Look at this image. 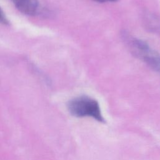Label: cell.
<instances>
[{"instance_id":"3957f363","label":"cell","mask_w":160,"mask_h":160,"mask_svg":"<svg viewBox=\"0 0 160 160\" xmlns=\"http://www.w3.org/2000/svg\"><path fill=\"white\" fill-rule=\"evenodd\" d=\"M21 12L27 15H34L38 10V0H10Z\"/></svg>"},{"instance_id":"5b68a950","label":"cell","mask_w":160,"mask_h":160,"mask_svg":"<svg viewBox=\"0 0 160 160\" xmlns=\"http://www.w3.org/2000/svg\"><path fill=\"white\" fill-rule=\"evenodd\" d=\"M0 23L3 24H8V21L3 12V11L0 8Z\"/></svg>"},{"instance_id":"7a4b0ae2","label":"cell","mask_w":160,"mask_h":160,"mask_svg":"<svg viewBox=\"0 0 160 160\" xmlns=\"http://www.w3.org/2000/svg\"><path fill=\"white\" fill-rule=\"evenodd\" d=\"M68 109L74 116H88L101 122L104 121L98 102L88 96H80L72 99L68 103Z\"/></svg>"},{"instance_id":"277c9868","label":"cell","mask_w":160,"mask_h":160,"mask_svg":"<svg viewBox=\"0 0 160 160\" xmlns=\"http://www.w3.org/2000/svg\"><path fill=\"white\" fill-rule=\"evenodd\" d=\"M150 18V19L147 21L148 22H146L147 24H149L148 28L151 29L153 31H156L160 33V23L156 19H154V17Z\"/></svg>"},{"instance_id":"6da1fadb","label":"cell","mask_w":160,"mask_h":160,"mask_svg":"<svg viewBox=\"0 0 160 160\" xmlns=\"http://www.w3.org/2000/svg\"><path fill=\"white\" fill-rule=\"evenodd\" d=\"M122 38L135 57L160 74V54L158 52L151 48L144 40L134 37L127 32H122Z\"/></svg>"},{"instance_id":"8992f818","label":"cell","mask_w":160,"mask_h":160,"mask_svg":"<svg viewBox=\"0 0 160 160\" xmlns=\"http://www.w3.org/2000/svg\"><path fill=\"white\" fill-rule=\"evenodd\" d=\"M99 2H116L118 0H92Z\"/></svg>"}]
</instances>
